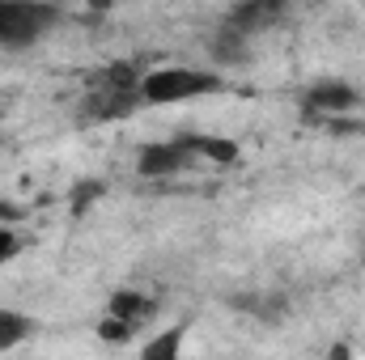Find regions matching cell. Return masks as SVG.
Wrapping results in <instances>:
<instances>
[{"instance_id":"cell-3","label":"cell","mask_w":365,"mask_h":360,"mask_svg":"<svg viewBox=\"0 0 365 360\" xmlns=\"http://www.w3.org/2000/svg\"><path fill=\"white\" fill-rule=\"evenodd\" d=\"M191 162V149L179 140H158V144H145L140 149V162H136V170L145 174V179H170V174H179L182 166Z\"/></svg>"},{"instance_id":"cell-4","label":"cell","mask_w":365,"mask_h":360,"mask_svg":"<svg viewBox=\"0 0 365 360\" xmlns=\"http://www.w3.org/2000/svg\"><path fill=\"white\" fill-rule=\"evenodd\" d=\"M30 335H34V318H30V314H21V309L0 305V352H9V348L26 344Z\"/></svg>"},{"instance_id":"cell-1","label":"cell","mask_w":365,"mask_h":360,"mask_svg":"<svg viewBox=\"0 0 365 360\" xmlns=\"http://www.w3.org/2000/svg\"><path fill=\"white\" fill-rule=\"evenodd\" d=\"M221 90V73H208V68H153L136 81V93L145 106H182V102H195L204 93Z\"/></svg>"},{"instance_id":"cell-5","label":"cell","mask_w":365,"mask_h":360,"mask_svg":"<svg viewBox=\"0 0 365 360\" xmlns=\"http://www.w3.org/2000/svg\"><path fill=\"white\" fill-rule=\"evenodd\" d=\"M357 102V90L353 85H314L306 93V110H349Z\"/></svg>"},{"instance_id":"cell-7","label":"cell","mask_w":365,"mask_h":360,"mask_svg":"<svg viewBox=\"0 0 365 360\" xmlns=\"http://www.w3.org/2000/svg\"><path fill=\"white\" fill-rule=\"evenodd\" d=\"M182 348V327H170L166 335H158V339H149L145 344V356L149 360H175Z\"/></svg>"},{"instance_id":"cell-8","label":"cell","mask_w":365,"mask_h":360,"mask_svg":"<svg viewBox=\"0 0 365 360\" xmlns=\"http://www.w3.org/2000/svg\"><path fill=\"white\" fill-rule=\"evenodd\" d=\"M110 314L136 327V318H145V314H149V301H140V297H132V292H119V297L110 301Z\"/></svg>"},{"instance_id":"cell-2","label":"cell","mask_w":365,"mask_h":360,"mask_svg":"<svg viewBox=\"0 0 365 360\" xmlns=\"http://www.w3.org/2000/svg\"><path fill=\"white\" fill-rule=\"evenodd\" d=\"M56 26V9L47 0H0V47H30Z\"/></svg>"},{"instance_id":"cell-6","label":"cell","mask_w":365,"mask_h":360,"mask_svg":"<svg viewBox=\"0 0 365 360\" xmlns=\"http://www.w3.org/2000/svg\"><path fill=\"white\" fill-rule=\"evenodd\" d=\"M182 144L191 149V157H212V162H234L238 157V144L234 140H217V136H182Z\"/></svg>"},{"instance_id":"cell-9","label":"cell","mask_w":365,"mask_h":360,"mask_svg":"<svg viewBox=\"0 0 365 360\" xmlns=\"http://www.w3.org/2000/svg\"><path fill=\"white\" fill-rule=\"evenodd\" d=\"M21 250V242H17V233L9 229V225H0V263H9L13 255Z\"/></svg>"}]
</instances>
